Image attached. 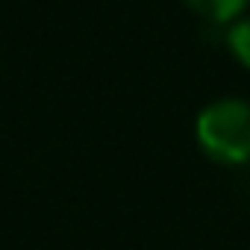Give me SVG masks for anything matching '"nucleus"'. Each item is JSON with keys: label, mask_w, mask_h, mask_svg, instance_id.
<instances>
[{"label": "nucleus", "mask_w": 250, "mask_h": 250, "mask_svg": "<svg viewBox=\"0 0 250 250\" xmlns=\"http://www.w3.org/2000/svg\"><path fill=\"white\" fill-rule=\"evenodd\" d=\"M197 145L221 165H241L250 159V103L224 97L209 103L197 118Z\"/></svg>", "instance_id": "f257e3e1"}, {"label": "nucleus", "mask_w": 250, "mask_h": 250, "mask_svg": "<svg viewBox=\"0 0 250 250\" xmlns=\"http://www.w3.org/2000/svg\"><path fill=\"white\" fill-rule=\"evenodd\" d=\"M247 3H250V0H186V6L191 12H197L200 18L215 21V24L235 21L247 9Z\"/></svg>", "instance_id": "f03ea898"}, {"label": "nucleus", "mask_w": 250, "mask_h": 250, "mask_svg": "<svg viewBox=\"0 0 250 250\" xmlns=\"http://www.w3.org/2000/svg\"><path fill=\"white\" fill-rule=\"evenodd\" d=\"M227 44H229L232 56H235L244 68H250V18H238V21L229 27Z\"/></svg>", "instance_id": "7ed1b4c3"}]
</instances>
